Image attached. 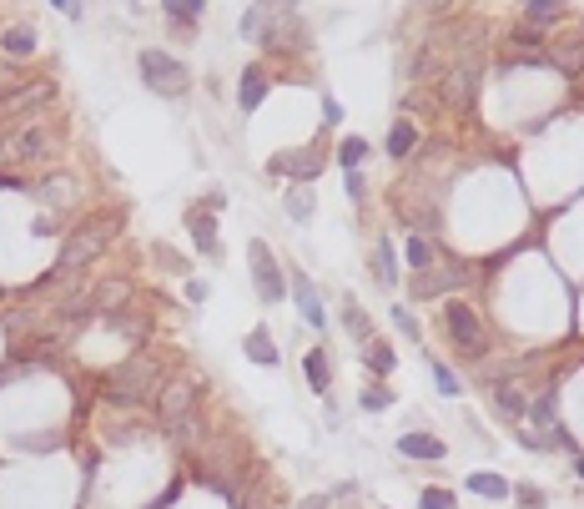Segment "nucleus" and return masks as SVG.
<instances>
[{"mask_svg":"<svg viewBox=\"0 0 584 509\" xmlns=\"http://www.w3.org/2000/svg\"><path fill=\"white\" fill-rule=\"evenodd\" d=\"M137 66H141V81H146L156 96H186L192 91V71H186L177 56H167V51H141Z\"/></svg>","mask_w":584,"mask_h":509,"instance_id":"obj_1","label":"nucleus"},{"mask_svg":"<svg viewBox=\"0 0 584 509\" xmlns=\"http://www.w3.org/2000/svg\"><path fill=\"white\" fill-rule=\"evenodd\" d=\"M247 267H252V278H257V298L262 303H282V298H288L282 267H277L272 247L262 243V237H247Z\"/></svg>","mask_w":584,"mask_h":509,"instance_id":"obj_2","label":"nucleus"},{"mask_svg":"<svg viewBox=\"0 0 584 509\" xmlns=\"http://www.w3.org/2000/svg\"><path fill=\"white\" fill-rule=\"evenodd\" d=\"M444 333L459 343L463 354H484V328H478V313H474V308H463V303H448Z\"/></svg>","mask_w":584,"mask_h":509,"instance_id":"obj_3","label":"nucleus"},{"mask_svg":"<svg viewBox=\"0 0 584 509\" xmlns=\"http://www.w3.org/2000/svg\"><path fill=\"white\" fill-rule=\"evenodd\" d=\"M111 399H116V403H146V399H152V373L141 369L137 358L122 363L116 378H111Z\"/></svg>","mask_w":584,"mask_h":509,"instance_id":"obj_4","label":"nucleus"},{"mask_svg":"<svg viewBox=\"0 0 584 509\" xmlns=\"http://www.w3.org/2000/svg\"><path fill=\"white\" fill-rule=\"evenodd\" d=\"M292 303H297V313L308 318V328H328L323 298H318V288H312L308 273H297V267H292Z\"/></svg>","mask_w":584,"mask_h":509,"instance_id":"obj_5","label":"nucleus"},{"mask_svg":"<svg viewBox=\"0 0 584 509\" xmlns=\"http://www.w3.org/2000/svg\"><path fill=\"white\" fill-rule=\"evenodd\" d=\"M186 227H192V247H197L201 258H222V243H217V222L207 212H186Z\"/></svg>","mask_w":584,"mask_h":509,"instance_id":"obj_6","label":"nucleus"},{"mask_svg":"<svg viewBox=\"0 0 584 509\" xmlns=\"http://www.w3.org/2000/svg\"><path fill=\"white\" fill-rule=\"evenodd\" d=\"M399 454H403V459H444V454H448V444H444V439H433V433H403V439H399Z\"/></svg>","mask_w":584,"mask_h":509,"instance_id":"obj_7","label":"nucleus"},{"mask_svg":"<svg viewBox=\"0 0 584 509\" xmlns=\"http://www.w3.org/2000/svg\"><path fill=\"white\" fill-rule=\"evenodd\" d=\"M267 86H272V81H267V71H262V66H247V71H242V86H237V107H242V111H257L262 96H267Z\"/></svg>","mask_w":584,"mask_h":509,"instance_id":"obj_8","label":"nucleus"},{"mask_svg":"<svg viewBox=\"0 0 584 509\" xmlns=\"http://www.w3.org/2000/svg\"><path fill=\"white\" fill-rule=\"evenodd\" d=\"M247 358H252V363H262V369H277V363H282V354H277V343H272V333H267V328H252V333H247Z\"/></svg>","mask_w":584,"mask_h":509,"instance_id":"obj_9","label":"nucleus"},{"mask_svg":"<svg viewBox=\"0 0 584 509\" xmlns=\"http://www.w3.org/2000/svg\"><path fill=\"white\" fill-rule=\"evenodd\" d=\"M393 343H383V338H373V343H363V369L373 373V378H388L393 373Z\"/></svg>","mask_w":584,"mask_h":509,"instance_id":"obj_10","label":"nucleus"},{"mask_svg":"<svg viewBox=\"0 0 584 509\" xmlns=\"http://www.w3.org/2000/svg\"><path fill=\"white\" fill-rule=\"evenodd\" d=\"M493 403H499V414H504V418H524V414H529V403H524L519 384H509V378H499V384H493Z\"/></svg>","mask_w":584,"mask_h":509,"instance_id":"obj_11","label":"nucleus"},{"mask_svg":"<svg viewBox=\"0 0 584 509\" xmlns=\"http://www.w3.org/2000/svg\"><path fill=\"white\" fill-rule=\"evenodd\" d=\"M469 489L484 494V499H509V494H514V484H509L504 474H493V469H478V474H469Z\"/></svg>","mask_w":584,"mask_h":509,"instance_id":"obj_12","label":"nucleus"},{"mask_svg":"<svg viewBox=\"0 0 584 509\" xmlns=\"http://www.w3.org/2000/svg\"><path fill=\"white\" fill-rule=\"evenodd\" d=\"M303 369H308L312 394H328V388H333V369H328V354H323V348H312V354L303 358Z\"/></svg>","mask_w":584,"mask_h":509,"instance_id":"obj_13","label":"nucleus"},{"mask_svg":"<svg viewBox=\"0 0 584 509\" xmlns=\"http://www.w3.org/2000/svg\"><path fill=\"white\" fill-rule=\"evenodd\" d=\"M267 20H272V5H247L242 11V41H267Z\"/></svg>","mask_w":584,"mask_h":509,"instance_id":"obj_14","label":"nucleus"},{"mask_svg":"<svg viewBox=\"0 0 584 509\" xmlns=\"http://www.w3.org/2000/svg\"><path fill=\"white\" fill-rule=\"evenodd\" d=\"M96 252H101V237H96V227L76 232V243L66 247V267H81L86 258H96Z\"/></svg>","mask_w":584,"mask_h":509,"instance_id":"obj_15","label":"nucleus"},{"mask_svg":"<svg viewBox=\"0 0 584 509\" xmlns=\"http://www.w3.org/2000/svg\"><path fill=\"white\" fill-rule=\"evenodd\" d=\"M358 409H363V414H383V409H393V394H388L383 384H368L358 394Z\"/></svg>","mask_w":584,"mask_h":509,"instance_id":"obj_16","label":"nucleus"},{"mask_svg":"<svg viewBox=\"0 0 584 509\" xmlns=\"http://www.w3.org/2000/svg\"><path fill=\"white\" fill-rule=\"evenodd\" d=\"M282 207H288L292 222H308V217H312V192H308V187H292L288 197H282Z\"/></svg>","mask_w":584,"mask_h":509,"instance_id":"obj_17","label":"nucleus"},{"mask_svg":"<svg viewBox=\"0 0 584 509\" xmlns=\"http://www.w3.org/2000/svg\"><path fill=\"white\" fill-rule=\"evenodd\" d=\"M343 323H348V333H353L358 343H373V328H368V318H363V308H358L353 298L343 303Z\"/></svg>","mask_w":584,"mask_h":509,"instance_id":"obj_18","label":"nucleus"},{"mask_svg":"<svg viewBox=\"0 0 584 509\" xmlns=\"http://www.w3.org/2000/svg\"><path fill=\"white\" fill-rule=\"evenodd\" d=\"M414 141H418V131L408 122H399L393 131H388V156H408L414 152Z\"/></svg>","mask_w":584,"mask_h":509,"instance_id":"obj_19","label":"nucleus"},{"mask_svg":"<svg viewBox=\"0 0 584 509\" xmlns=\"http://www.w3.org/2000/svg\"><path fill=\"white\" fill-rule=\"evenodd\" d=\"M444 96H448V101H459V107H469V96H474V76H469V71H454V76L444 81Z\"/></svg>","mask_w":584,"mask_h":509,"instance_id":"obj_20","label":"nucleus"},{"mask_svg":"<svg viewBox=\"0 0 584 509\" xmlns=\"http://www.w3.org/2000/svg\"><path fill=\"white\" fill-rule=\"evenodd\" d=\"M524 16H529V26H549V20L564 16V5H554V0H529Z\"/></svg>","mask_w":584,"mask_h":509,"instance_id":"obj_21","label":"nucleus"},{"mask_svg":"<svg viewBox=\"0 0 584 509\" xmlns=\"http://www.w3.org/2000/svg\"><path fill=\"white\" fill-rule=\"evenodd\" d=\"M363 156H368V141H363V137H348V141L338 147V167L358 171V167H363Z\"/></svg>","mask_w":584,"mask_h":509,"instance_id":"obj_22","label":"nucleus"},{"mask_svg":"<svg viewBox=\"0 0 584 509\" xmlns=\"http://www.w3.org/2000/svg\"><path fill=\"white\" fill-rule=\"evenodd\" d=\"M459 282H463V278H448V273H429V278H418V282H414V293H418V298H438L444 288H459Z\"/></svg>","mask_w":584,"mask_h":509,"instance_id":"obj_23","label":"nucleus"},{"mask_svg":"<svg viewBox=\"0 0 584 509\" xmlns=\"http://www.w3.org/2000/svg\"><path fill=\"white\" fill-rule=\"evenodd\" d=\"M277 167H282V171H292V177H303V182H312V177L323 171V162H318L312 152H297V162H277Z\"/></svg>","mask_w":584,"mask_h":509,"instance_id":"obj_24","label":"nucleus"},{"mask_svg":"<svg viewBox=\"0 0 584 509\" xmlns=\"http://www.w3.org/2000/svg\"><path fill=\"white\" fill-rule=\"evenodd\" d=\"M167 20H182V26H197V20H201V5H197V0H167Z\"/></svg>","mask_w":584,"mask_h":509,"instance_id":"obj_25","label":"nucleus"},{"mask_svg":"<svg viewBox=\"0 0 584 509\" xmlns=\"http://www.w3.org/2000/svg\"><path fill=\"white\" fill-rule=\"evenodd\" d=\"M0 46L16 51V56H31V51H36V31H26V26H20V31H5V36H0Z\"/></svg>","mask_w":584,"mask_h":509,"instance_id":"obj_26","label":"nucleus"},{"mask_svg":"<svg viewBox=\"0 0 584 509\" xmlns=\"http://www.w3.org/2000/svg\"><path fill=\"white\" fill-rule=\"evenodd\" d=\"M16 152H20V156H46V131H41V126H31V131H20Z\"/></svg>","mask_w":584,"mask_h":509,"instance_id":"obj_27","label":"nucleus"},{"mask_svg":"<svg viewBox=\"0 0 584 509\" xmlns=\"http://www.w3.org/2000/svg\"><path fill=\"white\" fill-rule=\"evenodd\" d=\"M418 509H459V499H454V489H423Z\"/></svg>","mask_w":584,"mask_h":509,"instance_id":"obj_28","label":"nucleus"},{"mask_svg":"<svg viewBox=\"0 0 584 509\" xmlns=\"http://www.w3.org/2000/svg\"><path fill=\"white\" fill-rule=\"evenodd\" d=\"M433 384H438V394H448V399H459L463 384H459V373L444 369V363H433Z\"/></svg>","mask_w":584,"mask_h":509,"instance_id":"obj_29","label":"nucleus"},{"mask_svg":"<svg viewBox=\"0 0 584 509\" xmlns=\"http://www.w3.org/2000/svg\"><path fill=\"white\" fill-rule=\"evenodd\" d=\"M393 328H399L403 338H414V343H418V333H423L418 318H414V308H393Z\"/></svg>","mask_w":584,"mask_h":509,"instance_id":"obj_30","label":"nucleus"},{"mask_svg":"<svg viewBox=\"0 0 584 509\" xmlns=\"http://www.w3.org/2000/svg\"><path fill=\"white\" fill-rule=\"evenodd\" d=\"M403 252H408V267H429V263H433V252H429V243H423V237H408V247H403Z\"/></svg>","mask_w":584,"mask_h":509,"instance_id":"obj_31","label":"nucleus"},{"mask_svg":"<svg viewBox=\"0 0 584 509\" xmlns=\"http://www.w3.org/2000/svg\"><path fill=\"white\" fill-rule=\"evenodd\" d=\"M323 122H328V126L343 122V101H338V96H328V101H323Z\"/></svg>","mask_w":584,"mask_h":509,"instance_id":"obj_32","label":"nucleus"},{"mask_svg":"<svg viewBox=\"0 0 584 509\" xmlns=\"http://www.w3.org/2000/svg\"><path fill=\"white\" fill-rule=\"evenodd\" d=\"M514 494H519V505H529V509H539V505H544V494H539V489H529V484H519Z\"/></svg>","mask_w":584,"mask_h":509,"instance_id":"obj_33","label":"nucleus"},{"mask_svg":"<svg viewBox=\"0 0 584 509\" xmlns=\"http://www.w3.org/2000/svg\"><path fill=\"white\" fill-rule=\"evenodd\" d=\"M186 298H192V303H201V298H207V282L192 278V282H186Z\"/></svg>","mask_w":584,"mask_h":509,"instance_id":"obj_34","label":"nucleus"},{"mask_svg":"<svg viewBox=\"0 0 584 509\" xmlns=\"http://www.w3.org/2000/svg\"><path fill=\"white\" fill-rule=\"evenodd\" d=\"M207 207H212V212H222V207H227V197H222V187H212V192H207Z\"/></svg>","mask_w":584,"mask_h":509,"instance_id":"obj_35","label":"nucleus"},{"mask_svg":"<svg viewBox=\"0 0 584 509\" xmlns=\"http://www.w3.org/2000/svg\"><path fill=\"white\" fill-rule=\"evenodd\" d=\"M348 192H353V202H363V177L358 171H348Z\"/></svg>","mask_w":584,"mask_h":509,"instance_id":"obj_36","label":"nucleus"},{"mask_svg":"<svg viewBox=\"0 0 584 509\" xmlns=\"http://www.w3.org/2000/svg\"><path fill=\"white\" fill-rule=\"evenodd\" d=\"M574 474H580V479H584V459H580V464H574Z\"/></svg>","mask_w":584,"mask_h":509,"instance_id":"obj_37","label":"nucleus"}]
</instances>
